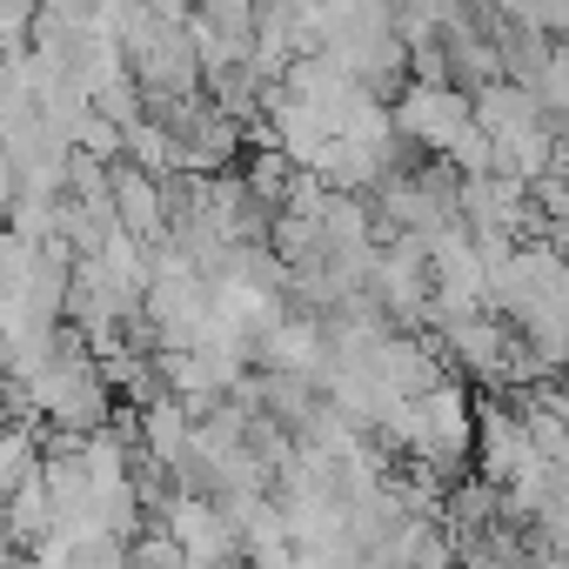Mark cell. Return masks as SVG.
Masks as SVG:
<instances>
[{
	"label": "cell",
	"mask_w": 569,
	"mask_h": 569,
	"mask_svg": "<svg viewBox=\"0 0 569 569\" xmlns=\"http://www.w3.org/2000/svg\"><path fill=\"white\" fill-rule=\"evenodd\" d=\"M496 8H502L516 28H536V34L569 28V0H496Z\"/></svg>",
	"instance_id": "cell-8"
},
{
	"label": "cell",
	"mask_w": 569,
	"mask_h": 569,
	"mask_svg": "<svg viewBox=\"0 0 569 569\" xmlns=\"http://www.w3.org/2000/svg\"><path fill=\"white\" fill-rule=\"evenodd\" d=\"M396 128H402L409 148L449 161V148L476 128V94L456 88V81H409V88L396 94Z\"/></svg>",
	"instance_id": "cell-3"
},
{
	"label": "cell",
	"mask_w": 569,
	"mask_h": 569,
	"mask_svg": "<svg viewBox=\"0 0 569 569\" xmlns=\"http://www.w3.org/2000/svg\"><path fill=\"white\" fill-rule=\"evenodd\" d=\"M154 529H168L194 562H208V569H221V562H234L241 556V529H234V516L221 509V496H194V489H174L168 496V509L154 516Z\"/></svg>",
	"instance_id": "cell-5"
},
{
	"label": "cell",
	"mask_w": 569,
	"mask_h": 569,
	"mask_svg": "<svg viewBox=\"0 0 569 569\" xmlns=\"http://www.w3.org/2000/svg\"><path fill=\"white\" fill-rule=\"evenodd\" d=\"M536 94H542L549 121L569 134V48H556V54H549V68H542V88H536Z\"/></svg>",
	"instance_id": "cell-7"
},
{
	"label": "cell",
	"mask_w": 569,
	"mask_h": 569,
	"mask_svg": "<svg viewBox=\"0 0 569 569\" xmlns=\"http://www.w3.org/2000/svg\"><path fill=\"white\" fill-rule=\"evenodd\" d=\"M261 362L268 376H302V382H322L336 349H329V322L316 309H289L268 336H261Z\"/></svg>",
	"instance_id": "cell-6"
},
{
	"label": "cell",
	"mask_w": 569,
	"mask_h": 569,
	"mask_svg": "<svg viewBox=\"0 0 569 569\" xmlns=\"http://www.w3.org/2000/svg\"><path fill=\"white\" fill-rule=\"evenodd\" d=\"M489 309L509 316L516 329H542V322L569 316V254L556 241H522L489 274Z\"/></svg>",
	"instance_id": "cell-2"
},
{
	"label": "cell",
	"mask_w": 569,
	"mask_h": 569,
	"mask_svg": "<svg viewBox=\"0 0 569 569\" xmlns=\"http://www.w3.org/2000/svg\"><path fill=\"white\" fill-rule=\"evenodd\" d=\"M382 436H389L409 462H422V469L449 476V469L476 449V402H469L456 382H436L429 396L402 402V409H396V422H389Z\"/></svg>",
	"instance_id": "cell-1"
},
{
	"label": "cell",
	"mask_w": 569,
	"mask_h": 569,
	"mask_svg": "<svg viewBox=\"0 0 569 569\" xmlns=\"http://www.w3.org/2000/svg\"><path fill=\"white\" fill-rule=\"evenodd\" d=\"M429 254H436V309H429V322L482 316V309H489V254L476 248L469 221H462V228H449V234H436V241H429Z\"/></svg>",
	"instance_id": "cell-4"
}]
</instances>
